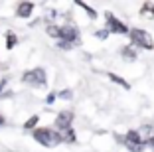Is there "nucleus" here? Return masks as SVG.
<instances>
[{"label": "nucleus", "instance_id": "f257e3e1", "mask_svg": "<svg viewBox=\"0 0 154 152\" xmlns=\"http://www.w3.org/2000/svg\"><path fill=\"white\" fill-rule=\"evenodd\" d=\"M48 34L54 38H59V42L63 44H69V45H75L79 42V32L71 26H65V28H55V26H50L48 28Z\"/></svg>", "mask_w": 154, "mask_h": 152}, {"label": "nucleus", "instance_id": "423d86ee", "mask_svg": "<svg viewBox=\"0 0 154 152\" xmlns=\"http://www.w3.org/2000/svg\"><path fill=\"white\" fill-rule=\"evenodd\" d=\"M105 18H107V30L109 32H113V34H128V28L121 20L115 18L111 12H105Z\"/></svg>", "mask_w": 154, "mask_h": 152}, {"label": "nucleus", "instance_id": "4468645a", "mask_svg": "<svg viewBox=\"0 0 154 152\" xmlns=\"http://www.w3.org/2000/svg\"><path fill=\"white\" fill-rule=\"evenodd\" d=\"M77 6H81L83 10H87V14H89V16H91V18H93V20L97 18V12H95V10H93V8H91V6H87L85 2H77Z\"/></svg>", "mask_w": 154, "mask_h": 152}, {"label": "nucleus", "instance_id": "39448f33", "mask_svg": "<svg viewBox=\"0 0 154 152\" xmlns=\"http://www.w3.org/2000/svg\"><path fill=\"white\" fill-rule=\"evenodd\" d=\"M22 81L28 83V85H34V87H44L45 83H48V79H45V71L42 69V67H36V69L26 71L22 75Z\"/></svg>", "mask_w": 154, "mask_h": 152}, {"label": "nucleus", "instance_id": "dca6fc26", "mask_svg": "<svg viewBox=\"0 0 154 152\" xmlns=\"http://www.w3.org/2000/svg\"><path fill=\"white\" fill-rule=\"evenodd\" d=\"M59 97H61V99H71L73 95H71V91H69V89H65V91H61V93H59Z\"/></svg>", "mask_w": 154, "mask_h": 152}, {"label": "nucleus", "instance_id": "0eeeda50", "mask_svg": "<svg viewBox=\"0 0 154 152\" xmlns=\"http://www.w3.org/2000/svg\"><path fill=\"white\" fill-rule=\"evenodd\" d=\"M71 123H73V113L71 111H61L55 119V126L59 130H67L71 129Z\"/></svg>", "mask_w": 154, "mask_h": 152}, {"label": "nucleus", "instance_id": "6ab92c4d", "mask_svg": "<svg viewBox=\"0 0 154 152\" xmlns=\"http://www.w3.org/2000/svg\"><path fill=\"white\" fill-rule=\"evenodd\" d=\"M107 34L109 32H97V38H107Z\"/></svg>", "mask_w": 154, "mask_h": 152}, {"label": "nucleus", "instance_id": "f03ea898", "mask_svg": "<svg viewBox=\"0 0 154 152\" xmlns=\"http://www.w3.org/2000/svg\"><path fill=\"white\" fill-rule=\"evenodd\" d=\"M34 138H36L42 146H48V148L57 146L59 142H63V140H61V134L51 130V129H36L34 130Z\"/></svg>", "mask_w": 154, "mask_h": 152}, {"label": "nucleus", "instance_id": "2eb2a0df", "mask_svg": "<svg viewBox=\"0 0 154 152\" xmlns=\"http://www.w3.org/2000/svg\"><path fill=\"white\" fill-rule=\"evenodd\" d=\"M109 77H111V79L115 81V83H119V85H122V87H125V89H128V87H131V85H128V83H127V81H125V79H121V77H119V75H115V73H109Z\"/></svg>", "mask_w": 154, "mask_h": 152}, {"label": "nucleus", "instance_id": "ddd939ff", "mask_svg": "<svg viewBox=\"0 0 154 152\" xmlns=\"http://www.w3.org/2000/svg\"><path fill=\"white\" fill-rule=\"evenodd\" d=\"M38 121H40V116H38V115L30 116V119H28V121L24 123V129H28V130H30V129H34V126H36V123H38Z\"/></svg>", "mask_w": 154, "mask_h": 152}, {"label": "nucleus", "instance_id": "a211bd4d", "mask_svg": "<svg viewBox=\"0 0 154 152\" xmlns=\"http://www.w3.org/2000/svg\"><path fill=\"white\" fill-rule=\"evenodd\" d=\"M144 144H148V146H152V148H154V136H150V138H146V140H144Z\"/></svg>", "mask_w": 154, "mask_h": 152}, {"label": "nucleus", "instance_id": "f8f14e48", "mask_svg": "<svg viewBox=\"0 0 154 152\" xmlns=\"http://www.w3.org/2000/svg\"><path fill=\"white\" fill-rule=\"evenodd\" d=\"M122 55H125L128 61H134V59H136V51L132 48H125V49H122Z\"/></svg>", "mask_w": 154, "mask_h": 152}, {"label": "nucleus", "instance_id": "9b49d317", "mask_svg": "<svg viewBox=\"0 0 154 152\" xmlns=\"http://www.w3.org/2000/svg\"><path fill=\"white\" fill-rule=\"evenodd\" d=\"M142 16H150V18H154V4H144L140 10Z\"/></svg>", "mask_w": 154, "mask_h": 152}, {"label": "nucleus", "instance_id": "7ed1b4c3", "mask_svg": "<svg viewBox=\"0 0 154 152\" xmlns=\"http://www.w3.org/2000/svg\"><path fill=\"white\" fill-rule=\"evenodd\" d=\"M117 140L121 144H125L131 152H142V150H144V146H146L144 140L140 138V134L136 132V130H128L127 136H117Z\"/></svg>", "mask_w": 154, "mask_h": 152}, {"label": "nucleus", "instance_id": "9d476101", "mask_svg": "<svg viewBox=\"0 0 154 152\" xmlns=\"http://www.w3.org/2000/svg\"><path fill=\"white\" fill-rule=\"evenodd\" d=\"M61 140H65V142H75V132H73L71 129L63 130V134H61Z\"/></svg>", "mask_w": 154, "mask_h": 152}, {"label": "nucleus", "instance_id": "6e6552de", "mask_svg": "<svg viewBox=\"0 0 154 152\" xmlns=\"http://www.w3.org/2000/svg\"><path fill=\"white\" fill-rule=\"evenodd\" d=\"M32 12H34V2H20L16 8L18 18H28V16H32Z\"/></svg>", "mask_w": 154, "mask_h": 152}, {"label": "nucleus", "instance_id": "1a4fd4ad", "mask_svg": "<svg viewBox=\"0 0 154 152\" xmlns=\"http://www.w3.org/2000/svg\"><path fill=\"white\" fill-rule=\"evenodd\" d=\"M16 44H18V38H16V34L8 32V34H6V48H8V49H12Z\"/></svg>", "mask_w": 154, "mask_h": 152}, {"label": "nucleus", "instance_id": "aec40b11", "mask_svg": "<svg viewBox=\"0 0 154 152\" xmlns=\"http://www.w3.org/2000/svg\"><path fill=\"white\" fill-rule=\"evenodd\" d=\"M4 123H6V121H4V116H2V115H0V126H2V125H4Z\"/></svg>", "mask_w": 154, "mask_h": 152}, {"label": "nucleus", "instance_id": "20e7f679", "mask_svg": "<svg viewBox=\"0 0 154 152\" xmlns=\"http://www.w3.org/2000/svg\"><path fill=\"white\" fill-rule=\"evenodd\" d=\"M128 36L134 45H140L142 49H154V40L148 32L140 30V28H132V30H128Z\"/></svg>", "mask_w": 154, "mask_h": 152}, {"label": "nucleus", "instance_id": "f3484780", "mask_svg": "<svg viewBox=\"0 0 154 152\" xmlns=\"http://www.w3.org/2000/svg\"><path fill=\"white\" fill-rule=\"evenodd\" d=\"M57 97L55 93H51V95H48V99H45V103H54V99Z\"/></svg>", "mask_w": 154, "mask_h": 152}]
</instances>
